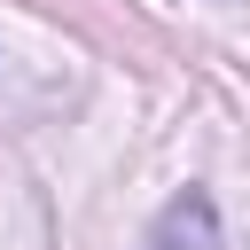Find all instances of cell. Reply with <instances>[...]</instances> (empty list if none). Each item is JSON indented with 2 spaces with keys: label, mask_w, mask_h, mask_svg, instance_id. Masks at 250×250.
<instances>
[{
  "label": "cell",
  "mask_w": 250,
  "mask_h": 250,
  "mask_svg": "<svg viewBox=\"0 0 250 250\" xmlns=\"http://www.w3.org/2000/svg\"><path fill=\"white\" fill-rule=\"evenodd\" d=\"M141 250H219V203H211L203 188H180V195L148 219Z\"/></svg>",
  "instance_id": "1"
}]
</instances>
